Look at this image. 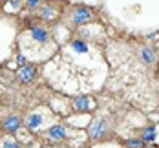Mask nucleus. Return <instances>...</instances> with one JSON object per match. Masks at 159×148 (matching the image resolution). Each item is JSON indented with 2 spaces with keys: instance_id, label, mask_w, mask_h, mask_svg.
I'll list each match as a JSON object with an SVG mask.
<instances>
[{
  "instance_id": "obj_13",
  "label": "nucleus",
  "mask_w": 159,
  "mask_h": 148,
  "mask_svg": "<svg viewBox=\"0 0 159 148\" xmlns=\"http://www.w3.org/2000/svg\"><path fill=\"white\" fill-rule=\"evenodd\" d=\"M2 148H20L18 143H15L13 139H4L2 141Z\"/></svg>"
},
{
  "instance_id": "obj_11",
  "label": "nucleus",
  "mask_w": 159,
  "mask_h": 148,
  "mask_svg": "<svg viewBox=\"0 0 159 148\" xmlns=\"http://www.w3.org/2000/svg\"><path fill=\"white\" fill-rule=\"evenodd\" d=\"M154 137H156V128L154 126H150V128H146L143 133V141L146 143V141H154Z\"/></svg>"
},
{
  "instance_id": "obj_9",
  "label": "nucleus",
  "mask_w": 159,
  "mask_h": 148,
  "mask_svg": "<svg viewBox=\"0 0 159 148\" xmlns=\"http://www.w3.org/2000/svg\"><path fill=\"white\" fill-rule=\"evenodd\" d=\"M44 121H46V119H44V115L42 114H31L28 119H26V128L35 130V128H39Z\"/></svg>"
},
{
  "instance_id": "obj_1",
  "label": "nucleus",
  "mask_w": 159,
  "mask_h": 148,
  "mask_svg": "<svg viewBox=\"0 0 159 148\" xmlns=\"http://www.w3.org/2000/svg\"><path fill=\"white\" fill-rule=\"evenodd\" d=\"M51 44V37H49V31L46 28H40V26H35L28 31V37H26V53L33 55L35 53V48H46Z\"/></svg>"
},
{
  "instance_id": "obj_8",
  "label": "nucleus",
  "mask_w": 159,
  "mask_h": 148,
  "mask_svg": "<svg viewBox=\"0 0 159 148\" xmlns=\"http://www.w3.org/2000/svg\"><path fill=\"white\" fill-rule=\"evenodd\" d=\"M35 75H37V70H35L33 64H26L18 70V77H20L22 82H31L35 79Z\"/></svg>"
},
{
  "instance_id": "obj_2",
  "label": "nucleus",
  "mask_w": 159,
  "mask_h": 148,
  "mask_svg": "<svg viewBox=\"0 0 159 148\" xmlns=\"http://www.w3.org/2000/svg\"><path fill=\"white\" fill-rule=\"evenodd\" d=\"M92 16H93L92 7H86V6H75V7L71 9V22H73V24H84V22H88Z\"/></svg>"
},
{
  "instance_id": "obj_3",
  "label": "nucleus",
  "mask_w": 159,
  "mask_h": 148,
  "mask_svg": "<svg viewBox=\"0 0 159 148\" xmlns=\"http://www.w3.org/2000/svg\"><path fill=\"white\" fill-rule=\"evenodd\" d=\"M108 132V119L106 117H99L92 123V126L88 128V135L92 139H99L101 135H104Z\"/></svg>"
},
{
  "instance_id": "obj_12",
  "label": "nucleus",
  "mask_w": 159,
  "mask_h": 148,
  "mask_svg": "<svg viewBox=\"0 0 159 148\" xmlns=\"http://www.w3.org/2000/svg\"><path fill=\"white\" fill-rule=\"evenodd\" d=\"M126 146L128 148H141L143 146V141H141V139H128Z\"/></svg>"
},
{
  "instance_id": "obj_7",
  "label": "nucleus",
  "mask_w": 159,
  "mask_h": 148,
  "mask_svg": "<svg viewBox=\"0 0 159 148\" xmlns=\"http://www.w3.org/2000/svg\"><path fill=\"white\" fill-rule=\"evenodd\" d=\"M44 135L51 139V141H62L64 137H66V128H64L62 124H53L49 130L44 132Z\"/></svg>"
},
{
  "instance_id": "obj_10",
  "label": "nucleus",
  "mask_w": 159,
  "mask_h": 148,
  "mask_svg": "<svg viewBox=\"0 0 159 148\" xmlns=\"http://www.w3.org/2000/svg\"><path fill=\"white\" fill-rule=\"evenodd\" d=\"M39 16L44 18V20H51V18L57 16V11H55L53 6H49V4H42V6L39 7Z\"/></svg>"
},
{
  "instance_id": "obj_6",
  "label": "nucleus",
  "mask_w": 159,
  "mask_h": 148,
  "mask_svg": "<svg viewBox=\"0 0 159 148\" xmlns=\"http://www.w3.org/2000/svg\"><path fill=\"white\" fill-rule=\"evenodd\" d=\"M20 124H22V121H20L18 115H9V117H6L2 121V130L6 133H15L20 128Z\"/></svg>"
},
{
  "instance_id": "obj_4",
  "label": "nucleus",
  "mask_w": 159,
  "mask_h": 148,
  "mask_svg": "<svg viewBox=\"0 0 159 148\" xmlns=\"http://www.w3.org/2000/svg\"><path fill=\"white\" fill-rule=\"evenodd\" d=\"M71 106L77 112H90V110L95 108V101L92 97H88V95H80V97L71 99Z\"/></svg>"
},
{
  "instance_id": "obj_5",
  "label": "nucleus",
  "mask_w": 159,
  "mask_h": 148,
  "mask_svg": "<svg viewBox=\"0 0 159 148\" xmlns=\"http://www.w3.org/2000/svg\"><path fill=\"white\" fill-rule=\"evenodd\" d=\"M137 57H139V61L146 66H150V64L156 62V51L150 48V46H139V48H137Z\"/></svg>"
},
{
  "instance_id": "obj_14",
  "label": "nucleus",
  "mask_w": 159,
  "mask_h": 148,
  "mask_svg": "<svg viewBox=\"0 0 159 148\" xmlns=\"http://www.w3.org/2000/svg\"><path fill=\"white\" fill-rule=\"evenodd\" d=\"M26 6H28L30 9H35V7L40 6V0H26Z\"/></svg>"
}]
</instances>
